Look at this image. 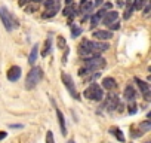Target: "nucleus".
<instances>
[{
  "mask_svg": "<svg viewBox=\"0 0 151 143\" xmlns=\"http://www.w3.org/2000/svg\"><path fill=\"white\" fill-rule=\"evenodd\" d=\"M117 18H119V12H116V11H108V12L102 17V24L110 26V24L116 23V21H117Z\"/></svg>",
  "mask_w": 151,
  "mask_h": 143,
  "instance_id": "nucleus-8",
  "label": "nucleus"
},
{
  "mask_svg": "<svg viewBox=\"0 0 151 143\" xmlns=\"http://www.w3.org/2000/svg\"><path fill=\"white\" fill-rule=\"evenodd\" d=\"M55 112H56V116H58V122H59V127H61V133H62V136H65L67 134V127H65V118H64V115H62V112L59 110V107L55 104Z\"/></svg>",
  "mask_w": 151,
  "mask_h": 143,
  "instance_id": "nucleus-10",
  "label": "nucleus"
},
{
  "mask_svg": "<svg viewBox=\"0 0 151 143\" xmlns=\"http://www.w3.org/2000/svg\"><path fill=\"white\" fill-rule=\"evenodd\" d=\"M104 106H105L108 110H116V107L119 106V98H117V96L110 94V96L107 97V100H105ZM104 106H102V107H104Z\"/></svg>",
  "mask_w": 151,
  "mask_h": 143,
  "instance_id": "nucleus-9",
  "label": "nucleus"
},
{
  "mask_svg": "<svg viewBox=\"0 0 151 143\" xmlns=\"http://www.w3.org/2000/svg\"><path fill=\"white\" fill-rule=\"evenodd\" d=\"M6 131H0V140H3V139H6Z\"/></svg>",
  "mask_w": 151,
  "mask_h": 143,
  "instance_id": "nucleus-34",
  "label": "nucleus"
},
{
  "mask_svg": "<svg viewBox=\"0 0 151 143\" xmlns=\"http://www.w3.org/2000/svg\"><path fill=\"white\" fill-rule=\"evenodd\" d=\"M105 14H107V12L101 9L99 12H96L95 15H92V18H91V28H95V27L101 23V20H102V17H104Z\"/></svg>",
  "mask_w": 151,
  "mask_h": 143,
  "instance_id": "nucleus-11",
  "label": "nucleus"
},
{
  "mask_svg": "<svg viewBox=\"0 0 151 143\" xmlns=\"http://www.w3.org/2000/svg\"><path fill=\"white\" fill-rule=\"evenodd\" d=\"M85 2H88V0H82V2H80V5H82V3H85Z\"/></svg>",
  "mask_w": 151,
  "mask_h": 143,
  "instance_id": "nucleus-40",
  "label": "nucleus"
},
{
  "mask_svg": "<svg viewBox=\"0 0 151 143\" xmlns=\"http://www.w3.org/2000/svg\"><path fill=\"white\" fill-rule=\"evenodd\" d=\"M135 82H136V85L139 87V90H141V93H142V94H147V93H150V85H148V82H145V81H141L139 78H135Z\"/></svg>",
  "mask_w": 151,
  "mask_h": 143,
  "instance_id": "nucleus-16",
  "label": "nucleus"
},
{
  "mask_svg": "<svg viewBox=\"0 0 151 143\" xmlns=\"http://www.w3.org/2000/svg\"><path fill=\"white\" fill-rule=\"evenodd\" d=\"M108 9H111V3H105V5H104V8H102V11H105V12H107Z\"/></svg>",
  "mask_w": 151,
  "mask_h": 143,
  "instance_id": "nucleus-33",
  "label": "nucleus"
},
{
  "mask_svg": "<svg viewBox=\"0 0 151 143\" xmlns=\"http://www.w3.org/2000/svg\"><path fill=\"white\" fill-rule=\"evenodd\" d=\"M65 3L67 5H73V0H65Z\"/></svg>",
  "mask_w": 151,
  "mask_h": 143,
  "instance_id": "nucleus-37",
  "label": "nucleus"
},
{
  "mask_svg": "<svg viewBox=\"0 0 151 143\" xmlns=\"http://www.w3.org/2000/svg\"><path fill=\"white\" fill-rule=\"evenodd\" d=\"M93 36L99 40H108L113 37V33L108 30H96V31H93Z\"/></svg>",
  "mask_w": 151,
  "mask_h": 143,
  "instance_id": "nucleus-12",
  "label": "nucleus"
},
{
  "mask_svg": "<svg viewBox=\"0 0 151 143\" xmlns=\"http://www.w3.org/2000/svg\"><path fill=\"white\" fill-rule=\"evenodd\" d=\"M144 5H148V0H135L133 2V9L141 11L144 8Z\"/></svg>",
  "mask_w": 151,
  "mask_h": 143,
  "instance_id": "nucleus-25",
  "label": "nucleus"
},
{
  "mask_svg": "<svg viewBox=\"0 0 151 143\" xmlns=\"http://www.w3.org/2000/svg\"><path fill=\"white\" fill-rule=\"evenodd\" d=\"M31 2H34V3H40V2H45V0H31Z\"/></svg>",
  "mask_w": 151,
  "mask_h": 143,
  "instance_id": "nucleus-38",
  "label": "nucleus"
},
{
  "mask_svg": "<svg viewBox=\"0 0 151 143\" xmlns=\"http://www.w3.org/2000/svg\"><path fill=\"white\" fill-rule=\"evenodd\" d=\"M102 87H104L105 90L111 91V90H114V88L117 87V82H116L114 78H104V79H102Z\"/></svg>",
  "mask_w": 151,
  "mask_h": 143,
  "instance_id": "nucleus-14",
  "label": "nucleus"
},
{
  "mask_svg": "<svg viewBox=\"0 0 151 143\" xmlns=\"http://www.w3.org/2000/svg\"><path fill=\"white\" fill-rule=\"evenodd\" d=\"M151 130V121L150 119H145V121H142V122H139V131L144 134V133H147V131H150Z\"/></svg>",
  "mask_w": 151,
  "mask_h": 143,
  "instance_id": "nucleus-21",
  "label": "nucleus"
},
{
  "mask_svg": "<svg viewBox=\"0 0 151 143\" xmlns=\"http://www.w3.org/2000/svg\"><path fill=\"white\" fill-rule=\"evenodd\" d=\"M145 143H150V142H145Z\"/></svg>",
  "mask_w": 151,
  "mask_h": 143,
  "instance_id": "nucleus-41",
  "label": "nucleus"
},
{
  "mask_svg": "<svg viewBox=\"0 0 151 143\" xmlns=\"http://www.w3.org/2000/svg\"><path fill=\"white\" fill-rule=\"evenodd\" d=\"M93 3L92 2H85V3H82L80 5V11H82V14H91L92 11H93Z\"/></svg>",
  "mask_w": 151,
  "mask_h": 143,
  "instance_id": "nucleus-20",
  "label": "nucleus"
},
{
  "mask_svg": "<svg viewBox=\"0 0 151 143\" xmlns=\"http://www.w3.org/2000/svg\"><path fill=\"white\" fill-rule=\"evenodd\" d=\"M28 2H31V0H18V5L19 6H25Z\"/></svg>",
  "mask_w": 151,
  "mask_h": 143,
  "instance_id": "nucleus-32",
  "label": "nucleus"
},
{
  "mask_svg": "<svg viewBox=\"0 0 151 143\" xmlns=\"http://www.w3.org/2000/svg\"><path fill=\"white\" fill-rule=\"evenodd\" d=\"M135 9H133V0H127V6H126V11H124V14H123V18L124 20H129L130 17H132V12H133Z\"/></svg>",
  "mask_w": 151,
  "mask_h": 143,
  "instance_id": "nucleus-19",
  "label": "nucleus"
},
{
  "mask_svg": "<svg viewBox=\"0 0 151 143\" xmlns=\"http://www.w3.org/2000/svg\"><path fill=\"white\" fill-rule=\"evenodd\" d=\"M144 12H145V14H148V12H150V6H148V5L145 6V9H144Z\"/></svg>",
  "mask_w": 151,
  "mask_h": 143,
  "instance_id": "nucleus-36",
  "label": "nucleus"
},
{
  "mask_svg": "<svg viewBox=\"0 0 151 143\" xmlns=\"http://www.w3.org/2000/svg\"><path fill=\"white\" fill-rule=\"evenodd\" d=\"M64 15L73 18V17L76 15V6H74V5H67V8L64 9Z\"/></svg>",
  "mask_w": 151,
  "mask_h": 143,
  "instance_id": "nucleus-22",
  "label": "nucleus"
},
{
  "mask_svg": "<svg viewBox=\"0 0 151 143\" xmlns=\"http://www.w3.org/2000/svg\"><path fill=\"white\" fill-rule=\"evenodd\" d=\"M82 27H77V26H74V24H71V37H79L80 34H82Z\"/></svg>",
  "mask_w": 151,
  "mask_h": 143,
  "instance_id": "nucleus-23",
  "label": "nucleus"
},
{
  "mask_svg": "<svg viewBox=\"0 0 151 143\" xmlns=\"http://www.w3.org/2000/svg\"><path fill=\"white\" fill-rule=\"evenodd\" d=\"M58 45H59L61 49H65V48H67V46H65V39H64L62 36H58Z\"/></svg>",
  "mask_w": 151,
  "mask_h": 143,
  "instance_id": "nucleus-27",
  "label": "nucleus"
},
{
  "mask_svg": "<svg viewBox=\"0 0 151 143\" xmlns=\"http://www.w3.org/2000/svg\"><path fill=\"white\" fill-rule=\"evenodd\" d=\"M124 100H127V101H133L135 98H136V91L133 90V87L132 85H127L126 88H124Z\"/></svg>",
  "mask_w": 151,
  "mask_h": 143,
  "instance_id": "nucleus-13",
  "label": "nucleus"
},
{
  "mask_svg": "<svg viewBox=\"0 0 151 143\" xmlns=\"http://www.w3.org/2000/svg\"><path fill=\"white\" fill-rule=\"evenodd\" d=\"M83 96H85L86 98H89V100L101 101V100L104 98V91H102V88H101L98 84H91V85L85 90Z\"/></svg>",
  "mask_w": 151,
  "mask_h": 143,
  "instance_id": "nucleus-4",
  "label": "nucleus"
},
{
  "mask_svg": "<svg viewBox=\"0 0 151 143\" xmlns=\"http://www.w3.org/2000/svg\"><path fill=\"white\" fill-rule=\"evenodd\" d=\"M135 112H136V106H135V104H130V106H129V113L133 115Z\"/></svg>",
  "mask_w": 151,
  "mask_h": 143,
  "instance_id": "nucleus-31",
  "label": "nucleus"
},
{
  "mask_svg": "<svg viewBox=\"0 0 151 143\" xmlns=\"http://www.w3.org/2000/svg\"><path fill=\"white\" fill-rule=\"evenodd\" d=\"M43 79V70L40 67H33L30 70V73L27 75L25 79V88L27 90H33L39 85V82Z\"/></svg>",
  "mask_w": 151,
  "mask_h": 143,
  "instance_id": "nucleus-2",
  "label": "nucleus"
},
{
  "mask_svg": "<svg viewBox=\"0 0 151 143\" xmlns=\"http://www.w3.org/2000/svg\"><path fill=\"white\" fill-rule=\"evenodd\" d=\"M21 67H18V66H12L9 70H8V73H6V76H8V79L11 81V82H15V81H18L19 78H21Z\"/></svg>",
  "mask_w": 151,
  "mask_h": 143,
  "instance_id": "nucleus-7",
  "label": "nucleus"
},
{
  "mask_svg": "<svg viewBox=\"0 0 151 143\" xmlns=\"http://www.w3.org/2000/svg\"><path fill=\"white\" fill-rule=\"evenodd\" d=\"M46 143H55V142H53V134H52V131H47V133H46Z\"/></svg>",
  "mask_w": 151,
  "mask_h": 143,
  "instance_id": "nucleus-28",
  "label": "nucleus"
},
{
  "mask_svg": "<svg viewBox=\"0 0 151 143\" xmlns=\"http://www.w3.org/2000/svg\"><path fill=\"white\" fill-rule=\"evenodd\" d=\"M102 2H104V0H95V3H93V6H98V5H102Z\"/></svg>",
  "mask_w": 151,
  "mask_h": 143,
  "instance_id": "nucleus-35",
  "label": "nucleus"
},
{
  "mask_svg": "<svg viewBox=\"0 0 151 143\" xmlns=\"http://www.w3.org/2000/svg\"><path fill=\"white\" fill-rule=\"evenodd\" d=\"M83 63H85V67L86 69H89V70H98V69H102V67H105V60L102 58V57H91V58H85L83 60Z\"/></svg>",
  "mask_w": 151,
  "mask_h": 143,
  "instance_id": "nucleus-5",
  "label": "nucleus"
},
{
  "mask_svg": "<svg viewBox=\"0 0 151 143\" xmlns=\"http://www.w3.org/2000/svg\"><path fill=\"white\" fill-rule=\"evenodd\" d=\"M0 20H2V23H3V26H5V28L8 30V31H12L14 28H17L19 24H18V20L6 9V8H0Z\"/></svg>",
  "mask_w": 151,
  "mask_h": 143,
  "instance_id": "nucleus-3",
  "label": "nucleus"
},
{
  "mask_svg": "<svg viewBox=\"0 0 151 143\" xmlns=\"http://www.w3.org/2000/svg\"><path fill=\"white\" fill-rule=\"evenodd\" d=\"M37 55H39V45L36 43V45L33 46L31 52H30V57H28V63H30L31 66L36 63V60H37Z\"/></svg>",
  "mask_w": 151,
  "mask_h": 143,
  "instance_id": "nucleus-17",
  "label": "nucleus"
},
{
  "mask_svg": "<svg viewBox=\"0 0 151 143\" xmlns=\"http://www.w3.org/2000/svg\"><path fill=\"white\" fill-rule=\"evenodd\" d=\"M58 11H59V6H55V8L49 9L47 12H45V14H43V18H50V17L56 15V12H58Z\"/></svg>",
  "mask_w": 151,
  "mask_h": 143,
  "instance_id": "nucleus-26",
  "label": "nucleus"
},
{
  "mask_svg": "<svg viewBox=\"0 0 151 143\" xmlns=\"http://www.w3.org/2000/svg\"><path fill=\"white\" fill-rule=\"evenodd\" d=\"M37 11V5H33V6H28L27 9H25V12H28V14H33V12H36Z\"/></svg>",
  "mask_w": 151,
  "mask_h": 143,
  "instance_id": "nucleus-30",
  "label": "nucleus"
},
{
  "mask_svg": "<svg viewBox=\"0 0 151 143\" xmlns=\"http://www.w3.org/2000/svg\"><path fill=\"white\" fill-rule=\"evenodd\" d=\"M50 49H52V37H47V39H46V42H45V45H43L42 55H43V57L49 55V54H50Z\"/></svg>",
  "mask_w": 151,
  "mask_h": 143,
  "instance_id": "nucleus-18",
  "label": "nucleus"
},
{
  "mask_svg": "<svg viewBox=\"0 0 151 143\" xmlns=\"http://www.w3.org/2000/svg\"><path fill=\"white\" fill-rule=\"evenodd\" d=\"M61 79H62V82H64V85H65V88L68 90V93L73 96V98H76V100H79L80 98V94L77 93V90H76V87H74V82H73V78L68 75V73H62L61 75Z\"/></svg>",
  "mask_w": 151,
  "mask_h": 143,
  "instance_id": "nucleus-6",
  "label": "nucleus"
},
{
  "mask_svg": "<svg viewBox=\"0 0 151 143\" xmlns=\"http://www.w3.org/2000/svg\"><path fill=\"white\" fill-rule=\"evenodd\" d=\"M67 143H76V142H74V140H68Z\"/></svg>",
  "mask_w": 151,
  "mask_h": 143,
  "instance_id": "nucleus-39",
  "label": "nucleus"
},
{
  "mask_svg": "<svg viewBox=\"0 0 151 143\" xmlns=\"http://www.w3.org/2000/svg\"><path fill=\"white\" fill-rule=\"evenodd\" d=\"M55 6H59L58 0H45V8H46V11H49V9H52V8H55Z\"/></svg>",
  "mask_w": 151,
  "mask_h": 143,
  "instance_id": "nucleus-24",
  "label": "nucleus"
},
{
  "mask_svg": "<svg viewBox=\"0 0 151 143\" xmlns=\"http://www.w3.org/2000/svg\"><path fill=\"white\" fill-rule=\"evenodd\" d=\"M110 133H111L119 142H122V143L124 142V134H123V131H122L119 127H111V128H110Z\"/></svg>",
  "mask_w": 151,
  "mask_h": 143,
  "instance_id": "nucleus-15",
  "label": "nucleus"
},
{
  "mask_svg": "<svg viewBox=\"0 0 151 143\" xmlns=\"http://www.w3.org/2000/svg\"><path fill=\"white\" fill-rule=\"evenodd\" d=\"M133 2H135V0H133Z\"/></svg>",
  "mask_w": 151,
  "mask_h": 143,
  "instance_id": "nucleus-42",
  "label": "nucleus"
},
{
  "mask_svg": "<svg viewBox=\"0 0 151 143\" xmlns=\"http://www.w3.org/2000/svg\"><path fill=\"white\" fill-rule=\"evenodd\" d=\"M108 27H110V30H119V28H120V23H119V21H116V23L110 24ZM110 30H108V31H110Z\"/></svg>",
  "mask_w": 151,
  "mask_h": 143,
  "instance_id": "nucleus-29",
  "label": "nucleus"
},
{
  "mask_svg": "<svg viewBox=\"0 0 151 143\" xmlns=\"http://www.w3.org/2000/svg\"><path fill=\"white\" fill-rule=\"evenodd\" d=\"M108 43H104V42H92V40H88L85 39L82 42V46L79 48V55L85 58H91V57H98L102 51L108 49Z\"/></svg>",
  "mask_w": 151,
  "mask_h": 143,
  "instance_id": "nucleus-1",
  "label": "nucleus"
}]
</instances>
